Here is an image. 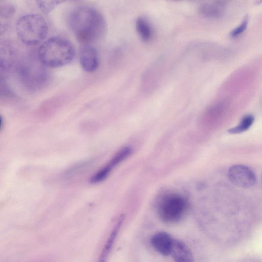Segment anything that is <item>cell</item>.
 <instances>
[{"label": "cell", "instance_id": "18", "mask_svg": "<svg viewBox=\"0 0 262 262\" xmlns=\"http://www.w3.org/2000/svg\"><path fill=\"white\" fill-rule=\"evenodd\" d=\"M111 170V169L108 166H105L91 178L90 183L95 184L103 181L109 174Z\"/></svg>", "mask_w": 262, "mask_h": 262}, {"label": "cell", "instance_id": "13", "mask_svg": "<svg viewBox=\"0 0 262 262\" xmlns=\"http://www.w3.org/2000/svg\"><path fill=\"white\" fill-rule=\"evenodd\" d=\"M136 28L142 40L148 41L152 38V28L148 20L145 18L140 17L137 19L136 21Z\"/></svg>", "mask_w": 262, "mask_h": 262}, {"label": "cell", "instance_id": "2", "mask_svg": "<svg viewBox=\"0 0 262 262\" xmlns=\"http://www.w3.org/2000/svg\"><path fill=\"white\" fill-rule=\"evenodd\" d=\"M75 55V48L71 42L60 37L48 39L38 50V58L40 62L50 68H58L69 64Z\"/></svg>", "mask_w": 262, "mask_h": 262}, {"label": "cell", "instance_id": "1", "mask_svg": "<svg viewBox=\"0 0 262 262\" xmlns=\"http://www.w3.org/2000/svg\"><path fill=\"white\" fill-rule=\"evenodd\" d=\"M70 27L77 40L90 44L104 34L106 24L100 12L94 7L82 5L75 8L69 17Z\"/></svg>", "mask_w": 262, "mask_h": 262}, {"label": "cell", "instance_id": "15", "mask_svg": "<svg viewBox=\"0 0 262 262\" xmlns=\"http://www.w3.org/2000/svg\"><path fill=\"white\" fill-rule=\"evenodd\" d=\"M130 153L131 149L130 148L124 147L122 148L114 156L107 166L112 169L126 158Z\"/></svg>", "mask_w": 262, "mask_h": 262}, {"label": "cell", "instance_id": "17", "mask_svg": "<svg viewBox=\"0 0 262 262\" xmlns=\"http://www.w3.org/2000/svg\"><path fill=\"white\" fill-rule=\"evenodd\" d=\"M60 2L57 1H36V4L41 11L49 13Z\"/></svg>", "mask_w": 262, "mask_h": 262}, {"label": "cell", "instance_id": "12", "mask_svg": "<svg viewBox=\"0 0 262 262\" xmlns=\"http://www.w3.org/2000/svg\"><path fill=\"white\" fill-rule=\"evenodd\" d=\"M123 221V216L121 215L120 216L111 233V234L103 249L99 262H106L107 257L111 250L118 232L122 226Z\"/></svg>", "mask_w": 262, "mask_h": 262}, {"label": "cell", "instance_id": "7", "mask_svg": "<svg viewBox=\"0 0 262 262\" xmlns=\"http://www.w3.org/2000/svg\"><path fill=\"white\" fill-rule=\"evenodd\" d=\"M229 180L235 185L249 188L256 182V176L253 170L247 166L237 164L231 166L228 171Z\"/></svg>", "mask_w": 262, "mask_h": 262}, {"label": "cell", "instance_id": "11", "mask_svg": "<svg viewBox=\"0 0 262 262\" xmlns=\"http://www.w3.org/2000/svg\"><path fill=\"white\" fill-rule=\"evenodd\" d=\"M198 9L200 13L206 17L219 18L225 13V5L222 1L206 2L200 5Z\"/></svg>", "mask_w": 262, "mask_h": 262}, {"label": "cell", "instance_id": "14", "mask_svg": "<svg viewBox=\"0 0 262 262\" xmlns=\"http://www.w3.org/2000/svg\"><path fill=\"white\" fill-rule=\"evenodd\" d=\"M254 118L253 115L248 114L245 115L238 124L230 129L228 132L231 134H237L246 132L249 129L254 122Z\"/></svg>", "mask_w": 262, "mask_h": 262}, {"label": "cell", "instance_id": "6", "mask_svg": "<svg viewBox=\"0 0 262 262\" xmlns=\"http://www.w3.org/2000/svg\"><path fill=\"white\" fill-rule=\"evenodd\" d=\"M19 49L11 41L5 40L1 42L0 46V69L1 72H7L16 68L20 63Z\"/></svg>", "mask_w": 262, "mask_h": 262}, {"label": "cell", "instance_id": "5", "mask_svg": "<svg viewBox=\"0 0 262 262\" xmlns=\"http://www.w3.org/2000/svg\"><path fill=\"white\" fill-rule=\"evenodd\" d=\"M39 62L30 58L20 62L18 66L21 78L31 86L41 84L46 78V72L42 64H41Z\"/></svg>", "mask_w": 262, "mask_h": 262}, {"label": "cell", "instance_id": "16", "mask_svg": "<svg viewBox=\"0 0 262 262\" xmlns=\"http://www.w3.org/2000/svg\"><path fill=\"white\" fill-rule=\"evenodd\" d=\"M15 12V7L7 2H3L0 4V16L1 19H8L13 16Z\"/></svg>", "mask_w": 262, "mask_h": 262}, {"label": "cell", "instance_id": "8", "mask_svg": "<svg viewBox=\"0 0 262 262\" xmlns=\"http://www.w3.org/2000/svg\"><path fill=\"white\" fill-rule=\"evenodd\" d=\"M79 59L82 69L88 72L95 71L99 60L97 49L90 44L83 45L79 52Z\"/></svg>", "mask_w": 262, "mask_h": 262}, {"label": "cell", "instance_id": "19", "mask_svg": "<svg viewBox=\"0 0 262 262\" xmlns=\"http://www.w3.org/2000/svg\"><path fill=\"white\" fill-rule=\"evenodd\" d=\"M249 23V17L246 16L239 25L233 29L230 33L231 37H236L242 34L246 29Z\"/></svg>", "mask_w": 262, "mask_h": 262}, {"label": "cell", "instance_id": "9", "mask_svg": "<svg viewBox=\"0 0 262 262\" xmlns=\"http://www.w3.org/2000/svg\"><path fill=\"white\" fill-rule=\"evenodd\" d=\"M173 238L166 232H159L151 238L153 248L160 254L168 256L170 254Z\"/></svg>", "mask_w": 262, "mask_h": 262}, {"label": "cell", "instance_id": "10", "mask_svg": "<svg viewBox=\"0 0 262 262\" xmlns=\"http://www.w3.org/2000/svg\"><path fill=\"white\" fill-rule=\"evenodd\" d=\"M175 262H194L192 253L182 241L173 238L171 253Z\"/></svg>", "mask_w": 262, "mask_h": 262}, {"label": "cell", "instance_id": "3", "mask_svg": "<svg viewBox=\"0 0 262 262\" xmlns=\"http://www.w3.org/2000/svg\"><path fill=\"white\" fill-rule=\"evenodd\" d=\"M17 35L23 43L28 46L40 43L46 37L48 26L43 17L37 14H27L16 22Z\"/></svg>", "mask_w": 262, "mask_h": 262}, {"label": "cell", "instance_id": "4", "mask_svg": "<svg viewBox=\"0 0 262 262\" xmlns=\"http://www.w3.org/2000/svg\"><path fill=\"white\" fill-rule=\"evenodd\" d=\"M187 203L184 198L177 194H169L160 201L158 213L162 221L166 223L179 221L184 214Z\"/></svg>", "mask_w": 262, "mask_h": 262}]
</instances>
